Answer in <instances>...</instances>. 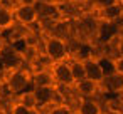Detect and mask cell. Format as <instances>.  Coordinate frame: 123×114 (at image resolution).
<instances>
[{"label":"cell","instance_id":"17","mask_svg":"<svg viewBox=\"0 0 123 114\" xmlns=\"http://www.w3.org/2000/svg\"><path fill=\"white\" fill-rule=\"evenodd\" d=\"M17 101L20 104H24L25 107H29V109H37V99H36L34 92H22V94H19Z\"/></svg>","mask_w":123,"mask_h":114},{"label":"cell","instance_id":"7","mask_svg":"<svg viewBox=\"0 0 123 114\" xmlns=\"http://www.w3.org/2000/svg\"><path fill=\"white\" fill-rule=\"evenodd\" d=\"M83 64H84L86 79H89V81H93V82H96V84L101 86V82L105 79V74H103V71H101V67L98 64V59L86 57V59H83Z\"/></svg>","mask_w":123,"mask_h":114},{"label":"cell","instance_id":"6","mask_svg":"<svg viewBox=\"0 0 123 114\" xmlns=\"http://www.w3.org/2000/svg\"><path fill=\"white\" fill-rule=\"evenodd\" d=\"M0 55H2L4 59V64H5V69L7 71H15V69H20L22 65V54L17 52L10 44H5V47L2 49V52H0Z\"/></svg>","mask_w":123,"mask_h":114},{"label":"cell","instance_id":"10","mask_svg":"<svg viewBox=\"0 0 123 114\" xmlns=\"http://www.w3.org/2000/svg\"><path fill=\"white\" fill-rule=\"evenodd\" d=\"M99 15H101V20L103 22H111V24H116L120 19H123V7L120 5V2L106 7V9H101L99 10Z\"/></svg>","mask_w":123,"mask_h":114},{"label":"cell","instance_id":"9","mask_svg":"<svg viewBox=\"0 0 123 114\" xmlns=\"http://www.w3.org/2000/svg\"><path fill=\"white\" fill-rule=\"evenodd\" d=\"M74 91L79 94V97H93L94 94H98L99 91V84L89 81V79H83L79 82H76L74 86Z\"/></svg>","mask_w":123,"mask_h":114},{"label":"cell","instance_id":"1","mask_svg":"<svg viewBox=\"0 0 123 114\" xmlns=\"http://www.w3.org/2000/svg\"><path fill=\"white\" fill-rule=\"evenodd\" d=\"M44 54H46V57H47V60L51 64L68 60V57H69L68 40H64V39L56 37V35L51 34L49 37L44 39Z\"/></svg>","mask_w":123,"mask_h":114},{"label":"cell","instance_id":"8","mask_svg":"<svg viewBox=\"0 0 123 114\" xmlns=\"http://www.w3.org/2000/svg\"><path fill=\"white\" fill-rule=\"evenodd\" d=\"M74 114H103V107L99 101L93 97H81L76 106Z\"/></svg>","mask_w":123,"mask_h":114},{"label":"cell","instance_id":"12","mask_svg":"<svg viewBox=\"0 0 123 114\" xmlns=\"http://www.w3.org/2000/svg\"><path fill=\"white\" fill-rule=\"evenodd\" d=\"M101 86L108 91V92H116V94H121L123 92V76H120V74H111V76H108V77H105L103 79V82H101Z\"/></svg>","mask_w":123,"mask_h":114},{"label":"cell","instance_id":"4","mask_svg":"<svg viewBox=\"0 0 123 114\" xmlns=\"http://www.w3.org/2000/svg\"><path fill=\"white\" fill-rule=\"evenodd\" d=\"M56 86H64V87H73L74 86V79L71 74V67H69V60H62V62H56L52 64L51 69Z\"/></svg>","mask_w":123,"mask_h":114},{"label":"cell","instance_id":"16","mask_svg":"<svg viewBox=\"0 0 123 114\" xmlns=\"http://www.w3.org/2000/svg\"><path fill=\"white\" fill-rule=\"evenodd\" d=\"M111 57H113V55H110V57L103 55V57H99V59H98V64H99V67H101V71H103L105 77H108V76L115 74V67H113V59H111Z\"/></svg>","mask_w":123,"mask_h":114},{"label":"cell","instance_id":"23","mask_svg":"<svg viewBox=\"0 0 123 114\" xmlns=\"http://www.w3.org/2000/svg\"><path fill=\"white\" fill-rule=\"evenodd\" d=\"M5 72H7V69H5V64H4V59H2V55H0V77H2Z\"/></svg>","mask_w":123,"mask_h":114},{"label":"cell","instance_id":"25","mask_svg":"<svg viewBox=\"0 0 123 114\" xmlns=\"http://www.w3.org/2000/svg\"><path fill=\"white\" fill-rule=\"evenodd\" d=\"M29 114H44V112H42L41 109H31V111H29Z\"/></svg>","mask_w":123,"mask_h":114},{"label":"cell","instance_id":"3","mask_svg":"<svg viewBox=\"0 0 123 114\" xmlns=\"http://www.w3.org/2000/svg\"><path fill=\"white\" fill-rule=\"evenodd\" d=\"M14 10V19L15 22H19L20 25L24 27H29V25H34L39 22V14H37V9L36 5H25V4H15L12 7Z\"/></svg>","mask_w":123,"mask_h":114},{"label":"cell","instance_id":"11","mask_svg":"<svg viewBox=\"0 0 123 114\" xmlns=\"http://www.w3.org/2000/svg\"><path fill=\"white\" fill-rule=\"evenodd\" d=\"M14 24H15V19H14L12 7L5 5L2 2V4H0V32H5V30L14 29Z\"/></svg>","mask_w":123,"mask_h":114},{"label":"cell","instance_id":"22","mask_svg":"<svg viewBox=\"0 0 123 114\" xmlns=\"http://www.w3.org/2000/svg\"><path fill=\"white\" fill-rule=\"evenodd\" d=\"M103 114H123V111H120V109H115V107H110L108 111H105Z\"/></svg>","mask_w":123,"mask_h":114},{"label":"cell","instance_id":"19","mask_svg":"<svg viewBox=\"0 0 123 114\" xmlns=\"http://www.w3.org/2000/svg\"><path fill=\"white\" fill-rule=\"evenodd\" d=\"M111 42H115V54L120 55V57H123V35L118 34Z\"/></svg>","mask_w":123,"mask_h":114},{"label":"cell","instance_id":"27","mask_svg":"<svg viewBox=\"0 0 123 114\" xmlns=\"http://www.w3.org/2000/svg\"><path fill=\"white\" fill-rule=\"evenodd\" d=\"M2 2H4V0H0V4H2Z\"/></svg>","mask_w":123,"mask_h":114},{"label":"cell","instance_id":"2","mask_svg":"<svg viewBox=\"0 0 123 114\" xmlns=\"http://www.w3.org/2000/svg\"><path fill=\"white\" fill-rule=\"evenodd\" d=\"M5 86L9 87L10 94H22V92H32L34 91V84H32V74L29 71L24 69H15V71H9Z\"/></svg>","mask_w":123,"mask_h":114},{"label":"cell","instance_id":"24","mask_svg":"<svg viewBox=\"0 0 123 114\" xmlns=\"http://www.w3.org/2000/svg\"><path fill=\"white\" fill-rule=\"evenodd\" d=\"M5 44H7V42L4 40V37H2V34H0V52H2V49L5 47Z\"/></svg>","mask_w":123,"mask_h":114},{"label":"cell","instance_id":"15","mask_svg":"<svg viewBox=\"0 0 123 114\" xmlns=\"http://www.w3.org/2000/svg\"><path fill=\"white\" fill-rule=\"evenodd\" d=\"M46 114H73V107L69 104H64V102H54L51 104L49 107H46Z\"/></svg>","mask_w":123,"mask_h":114},{"label":"cell","instance_id":"28","mask_svg":"<svg viewBox=\"0 0 123 114\" xmlns=\"http://www.w3.org/2000/svg\"><path fill=\"white\" fill-rule=\"evenodd\" d=\"M73 114H74V112H73Z\"/></svg>","mask_w":123,"mask_h":114},{"label":"cell","instance_id":"21","mask_svg":"<svg viewBox=\"0 0 123 114\" xmlns=\"http://www.w3.org/2000/svg\"><path fill=\"white\" fill-rule=\"evenodd\" d=\"M118 0H93V4L101 10V9H106V7H110V5H113V4H116Z\"/></svg>","mask_w":123,"mask_h":114},{"label":"cell","instance_id":"14","mask_svg":"<svg viewBox=\"0 0 123 114\" xmlns=\"http://www.w3.org/2000/svg\"><path fill=\"white\" fill-rule=\"evenodd\" d=\"M69 67H71V74H73V79H74V84L86 79V72H84V64L81 59L74 57L73 60H69Z\"/></svg>","mask_w":123,"mask_h":114},{"label":"cell","instance_id":"20","mask_svg":"<svg viewBox=\"0 0 123 114\" xmlns=\"http://www.w3.org/2000/svg\"><path fill=\"white\" fill-rule=\"evenodd\" d=\"M111 59H113V67H115V72H116V74H120V76H123V57L115 55V57H111Z\"/></svg>","mask_w":123,"mask_h":114},{"label":"cell","instance_id":"5","mask_svg":"<svg viewBox=\"0 0 123 114\" xmlns=\"http://www.w3.org/2000/svg\"><path fill=\"white\" fill-rule=\"evenodd\" d=\"M32 92L37 99V109L49 107L51 104L56 102V96H57L56 86H37V87H34Z\"/></svg>","mask_w":123,"mask_h":114},{"label":"cell","instance_id":"18","mask_svg":"<svg viewBox=\"0 0 123 114\" xmlns=\"http://www.w3.org/2000/svg\"><path fill=\"white\" fill-rule=\"evenodd\" d=\"M29 111H31V109L25 107L24 104H20L19 101L10 106V114H29Z\"/></svg>","mask_w":123,"mask_h":114},{"label":"cell","instance_id":"13","mask_svg":"<svg viewBox=\"0 0 123 114\" xmlns=\"http://www.w3.org/2000/svg\"><path fill=\"white\" fill-rule=\"evenodd\" d=\"M32 84L34 87L37 86H56V81H54V76L51 72V69H39L32 74Z\"/></svg>","mask_w":123,"mask_h":114},{"label":"cell","instance_id":"26","mask_svg":"<svg viewBox=\"0 0 123 114\" xmlns=\"http://www.w3.org/2000/svg\"><path fill=\"white\" fill-rule=\"evenodd\" d=\"M118 2H120V5H121V7H123V0H118Z\"/></svg>","mask_w":123,"mask_h":114}]
</instances>
